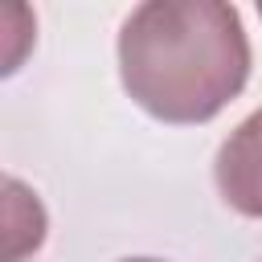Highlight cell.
<instances>
[{"mask_svg":"<svg viewBox=\"0 0 262 262\" xmlns=\"http://www.w3.org/2000/svg\"><path fill=\"white\" fill-rule=\"evenodd\" d=\"M123 90L160 123H209L250 78L242 12L221 0H147L119 29Z\"/></svg>","mask_w":262,"mask_h":262,"instance_id":"1","label":"cell"},{"mask_svg":"<svg viewBox=\"0 0 262 262\" xmlns=\"http://www.w3.org/2000/svg\"><path fill=\"white\" fill-rule=\"evenodd\" d=\"M217 192L242 217H262V106L242 119L217 147Z\"/></svg>","mask_w":262,"mask_h":262,"instance_id":"2","label":"cell"},{"mask_svg":"<svg viewBox=\"0 0 262 262\" xmlns=\"http://www.w3.org/2000/svg\"><path fill=\"white\" fill-rule=\"evenodd\" d=\"M123 262H160V258H123Z\"/></svg>","mask_w":262,"mask_h":262,"instance_id":"3","label":"cell"},{"mask_svg":"<svg viewBox=\"0 0 262 262\" xmlns=\"http://www.w3.org/2000/svg\"><path fill=\"white\" fill-rule=\"evenodd\" d=\"M258 16H262V4H258Z\"/></svg>","mask_w":262,"mask_h":262,"instance_id":"4","label":"cell"}]
</instances>
